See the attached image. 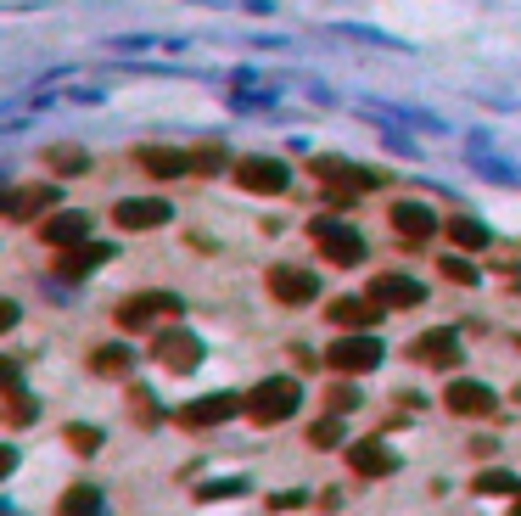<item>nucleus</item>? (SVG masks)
I'll return each mask as SVG.
<instances>
[{"label":"nucleus","instance_id":"72a5a7b5","mask_svg":"<svg viewBox=\"0 0 521 516\" xmlns=\"http://www.w3.org/2000/svg\"><path fill=\"white\" fill-rule=\"evenodd\" d=\"M516 343H521V337H516Z\"/></svg>","mask_w":521,"mask_h":516},{"label":"nucleus","instance_id":"c756f323","mask_svg":"<svg viewBox=\"0 0 521 516\" xmlns=\"http://www.w3.org/2000/svg\"><path fill=\"white\" fill-rule=\"evenodd\" d=\"M129 410L141 416V427H152V421H157V404H152V393H146V387H135V393H129Z\"/></svg>","mask_w":521,"mask_h":516},{"label":"nucleus","instance_id":"aec40b11","mask_svg":"<svg viewBox=\"0 0 521 516\" xmlns=\"http://www.w3.org/2000/svg\"><path fill=\"white\" fill-rule=\"evenodd\" d=\"M107 258H113V247H101V242H79V247H68V253L57 258V275L79 281V275H90L96 264H107Z\"/></svg>","mask_w":521,"mask_h":516},{"label":"nucleus","instance_id":"b1692460","mask_svg":"<svg viewBox=\"0 0 521 516\" xmlns=\"http://www.w3.org/2000/svg\"><path fill=\"white\" fill-rule=\"evenodd\" d=\"M449 242L465 247V253H471V247H488V225H477L471 214H454L449 219Z\"/></svg>","mask_w":521,"mask_h":516},{"label":"nucleus","instance_id":"9d476101","mask_svg":"<svg viewBox=\"0 0 521 516\" xmlns=\"http://www.w3.org/2000/svg\"><path fill=\"white\" fill-rule=\"evenodd\" d=\"M370 298H376L381 309H415V303L426 298V287L415 275H376V281H370Z\"/></svg>","mask_w":521,"mask_h":516},{"label":"nucleus","instance_id":"7c9ffc66","mask_svg":"<svg viewBox=\"0 0 521 516\" xmlns=\"http://www.w3.org/2000/svg\"><path fill=\"white\" fill-rule=\"evenodd\" d=\"M443 275H449V281H460V287H477V270H471L465 258H443Z\"/></svg>","mask_w":521,"mask_h":516},{"label":"nucleus","instance_id":"393cba45","mask_svg":"<svg viewBox=\"0 0 521 516\" xmlns=\"http://www.w3.org/2000/svg\"><path fill=\"white\" fill-rule=\"evenodd\" d=\"M129 365H135V354H129V348H118V343H107V348H96V354H90V371H96V376H124Z\"/></svg>","mask_w":521,"mask_h":516},{"label":"nucleus","instance_id":"7ed1b4c3","mask_svg":"<svg viewBox=\"0 0 521 516\" xmlns=\"http://www.w3.org/2000/svg\"><path fill=\"white\" fill-rule=\"evenodd\" d=\"M325 365H331V371H342V376H365V371H376V365H381V343L370 337V331H359V337H342V343L325 348Z\"/></svg>","mask_w":521,"mask_h":516},{"label":"nucleus","instance_id":"2f4dec72","mask_svg":"<svg viewBox=\"0 0 521 516\" xmlns=\"http://www.w3.org/2000/svg\"><path fill=\"white\" fill-rule=\"evenodd\" d=\"M325 399H331V410H337V416H348L353 404H359V399H353V387H331Z\"/></svg>","mask_w":521,"mask_h":516},{"label":"nucleus","instance_id":"473e14b6","mask_svg":"<svg viewBox=\"0 0 521 516\" xmlns=\"http://www.w3.org/2000/svg\"><path fill=\"white\" fill-rule=\"evenodd\" d=\"M510 516H521V494H516V505H510Z\"/></svg>","mask_w":521,"mask_h":516},{"label":"nucleus","instance_id":"423d86ee","mask_svg":"<svg viewBox=\"0 0 521 516\" xmlns=\"http://www.w3.org/2000/svg\"><path fill=\"white\" fill-rule=\"evenodd\" d=\"M314 292H320V281H314V270H303V264H275L269 270V298L275 303H314Z\"/></svg>","mask_w":521,"mask_h":516},{"label":"nucleus","instance_id":"a211bd4d","mask_svg":"<svg viewBox=\"0 0 521 516\" xmlns=\"http://www.w3.org/2000/svg\"><path fill=\"white\" fill-rule=\"evenodd\" d=\"M443 404H449V416H493V393L482 382H449Z\"/></svg>","mask_w":521,"mask_h":516},{"label":"nucleus","instance_id":"4468645a","mask_svg":"<svg viewBox=\"0 0 521 516\" xmlns=\"http://www.w3.org/2000/svg\"><path fill=\"white\" fill-rule=\"evenodd\" d=\"M0 208H6V219H40L57 208V186H17V191H6Z\"/></svg>","mask_w":521,"mask_h":516},{"label":"nucleus","instance_id":"f8f14e48","mask_svg":"<svg viewBox=\"0 0 521 516\" xmlns=\"http://www.w3.org/2000/svg\"><path fill=\"white\" fill-rule=\"evenodd\" d=\"M409 354L421 359V365H437V371H449L454 359H460V337H454L449 326H437V331H421V337L409 343Z\"/></svg>","mask_w":521,"mask_h":516},{"label":"nucleus","instance_id":"f03ea898","mask_svg":"<svg viewBox=\"0 0 521 516\" xmlns=\"http://www.w3.org/2000/svg\"><path fill=\"white\" fill-rule=\"evenodd\" d=\"M309 236H314L325 264H342V270H348V264H365V236H359V230L337 225V219H314Z\"/></svg>","mask_w":521,"mask_h":516},{"label":"nucleus","instance_id":"dca6fc26","mask_svg":"<svg viewBox=\"0 0 521 516\" xmlns=\"http://www.w3.org/2000/svg\"><path fill=\"white\" fill-rule=\"evenodd\" d=\"M348 466H353V477H387V472H398V455L387 444H376V438H365V444L348 449Z\"/></svg>","mask_w":521,"mask_h":516},{"label":"nucleus","instance_id":"39448f33","mask_svg":"<svg viewBox=\"0 0 521 516\" xmlns=\"http://www.w3.org/2000/svg\"><path fill=\"white\" fill-rule=\"evenodd\" d=\"M180 309L185 303L174 298V292H135V298L118 303V326L141 331V326H152V320H163V315H180Z\"/></svg>","mask_w":521,"mask_h":516},{"label":"nucleus","instance_id":"f257e3e1","mask_svg":"<svg viewBox=\"0 0 521 516\" xmlns=\"http://www.w3.org/2000/svg\"><path fill=\"white\" fill-rule=\"evenodd\" d=\"M247 399V416L258 421V427H281V421L297 416V382L292 376H269V382H258L253 393H241Z\"/></svg>","mask_w":521,"mask_h":516},{"label":"nucleus","instance_id":"9b49d317","mask_svg":"<svg viewBox=\"0 0 521 516\" xmlns=\"http://www.w3.org/2000/svg\"><path fill=\"white\" fill-rule=\"evenodd\" d=\"M152 354L163 359L169 371H197L202 365V343L191 337V331H163V337L152 343Z\"/></svg>","mask_w":521,"mask_h":516},{"label":"nucleus","instance_id":"0eeeda50","mask_svg":"<svg viewBox=\"0 0 521 516\" xmlns=\"http://www.w3.org/2000/svg\"><path fill=\"white\" fill-rule=\"evenodd\" d=\"M314 174H320L325 186H331V197H353V191H370L381 180V174H370V169H353V163H342V158H314Z\"/></svg>","mask_w":521,"mask_h":516},{"label":"nucleus","instance_id":"a878e982","mask_svg":"<svg viewBox=\"0 0 521 516\" xmlns=\"http://www.w3.org/2000/svg\"><path fill=\"white\" fill-rule=\"evenodd\" d=\"M309 444H314V449H337V444H342V416H337V410L309 427Z\"/></svg>","mask_w":521,"mask_h":516},{"label":"nucleus","instance_id":"bb28decb","mask_svg":"<svg viewBox=\"0 0 521 516\" xmlns=\"http://www.w3.org/2000/svg\"><path fill=\"white\" fill-rule=\"evenodd\" d=\"M225 163H230V158H225V146H213V141L191 152V169H197V174H219Z\"/></svg>","mask_w":521,"mask_h":516},{"label":"nucleus","instance_id":"c85d7f7f","mask_svg":"<svg viewBox=\"0 0 521 516\" xmlns=\"http://www.w3.org/2000/svg\"><path fill=\"white\" fill-rule=\"evenodd\" d=\"M516 477H510V472H482L477 477V494H516Z\"/></svg>","mask_w":521,"mask_h":516},{"label":"nucleus","instance_id":"20e7f679","mask_svg":"<svg viewBox=\"0 0 521 516\" xmlns=\"http://www.w3.org/2000/svg\"><path fill=\"white\" fill-rule=\"evenodd\" d=\"M236 186L253 191V197H281L292 186V174H286L281 158H241L236 163Z\"/></svg>","mask_w":521,"mask_h":516},{"label":"nucleus","instance_id":"2eb2a0df","mask_svg":"<svg viewBox=\"0 0 521 516\" xmlns=\"http://www.w3.org/2000/svg\"><path fill=\"white\" fill-rule=\"evenodd\" d=\"M393 230H398V242L421 247V242H432L437 219H432V208H421V202H398V208H393Z\"/></svg>","mask_w":521,"mask_h":516},{"label":"nucleus","instance_id":"cd10ccee","mask_svg":"<svg viewBox=\"0 0 521 516\" xmlns=\"http://www.w3.org/2000/svg\"><path fill=\"white\" fill-rule=\"evenodd\" d=\"M62 438H68V449H79V455H96V449H101V432L96 427H68Z\"/></svg>","mask_w":521,"mask_h":516},{"label":"nucleus","instance_id":"6e6552de","mask_svg":"<svg viewBox=\"0 0 521 516\" xmlns=\"http://www.w3.org/2000/svg\"><path fill=\"white\" fill-rule=\"evenodd\" d=\"M236 410H247V399H236V393H208V399L185 404L180 410V427L202 432V427H219V421H230Z\"/></svg>","mask_w":521,"mask_h":516},{"label":"nucleus","instance_id":"412c9836","mask_svg":"<svg viewBox=\"0 0 521 516\" xmlns=\"http://www.w3.org/2000/svg\"><path fill=\"white\" fill-rule=\"evenodd\" d=\"M6 421H12V427L34 421V399L23 393V382H17V365H6Z\"/></svg>","mask_w":521,"mask_h":516},{"label":"nucleus","instance_id":"f3484780","mask_svg":"<svg viewBox=\"0 0 521 516\" xmlns=\"http://www.w3.org/2000/svg\"><path fill=\"white\" fill-rule=\"evenodd\" d=\"M381 315H387V309H381L370 292H365V298H337V303H331V320H337L342 331H370Z\"/></svg>","mask_w":521,"mask_h":516},{"label":"nucleus","instance_id":"6ab92c4d","mask_svg":"<svg viewBox=\"0 0 521 516\" xmlns=\"http://www.w3.org/2000/svg\"><path fill=\"white\" fill-rule=\"evenodd\" d=\"M45 242L57 247V253L90 242V214H57V219H45Z\"/></svg>","mask_w":521,"mask_h":516},{"label":"nucleus","instance_id":"1a4fd4ad","mask_svg":"<svg viewBox=\"0 0 521 516\" xmlns=\"http://www.w3.org/2000/svg\"><path fill=\"white\" fill-rule=\"evenodd\" d=\"M169 219H174V208L163 197H129L113 208V225H124V230H157V225H169Z\"/></svg>","mask_w":521,"mask_h":516},{"label":"nucleus","instance_id":"5701e85b","mask_svg":"<svg viewBox=\"0 0 521 516\" xmlns=\"http://www.w3.org/2000/svg\"><path fill=\"white\" fill-rule=\"evenodd\" d=\"M96 511H101V494L90 483H73L57 500V516H96Z\"/></svg>","mask_w":521,"mask_h":516},{"label":"nucleus","instance_id":"4be33fe9","mask_svg":"<svg viewBox=\"0 0 521 516\" xmlns=\"http://www.w3.org/2000/svg\"><path fill=\"white\" fill-rule=\"evenodd\" d=\"M45 169H51V174H85L90 152H85V146H45Z\"/></svg>","mask_w":521,"mask_h":516},{"label":"nucleus","instance_id":"ddd939ff","mask_svg":"<svg viewBox=\"0 0 521 516\" xmlns=\"http://www.w3.org/2000/svg\"><path fill=\"white\" fill-rule=\"evenodd\" d=\"M135 163H141L152 180H180V174H197V169H191V152H180V146H141Z\"/></svg>","mask_w":521,"mask_h":516}]
</instances>
